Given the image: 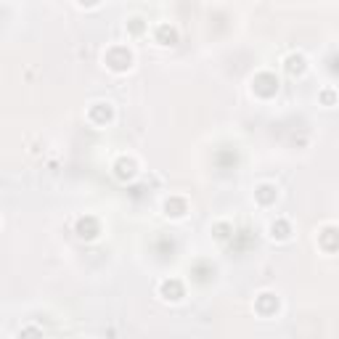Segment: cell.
<instances>
[{
  "mask_svg": "<svg viewBox=\"0 0 339 339\" xmlns=\"http://www.w3.org/2000/svg\"><path fill=\"white\" fill-rule=\"evenodd\" d=\"M106 67L114 69V72H127L130 67H133V53H130L127 48L114 45V48L109 50V56H106Z\"/></svg>",
  "mask_w": 339,
  "mask_h": 339,
  "instance_id": "obj_1",
  "label": "cell"
},
{
  "mask_svg": "<svg viewBox=\"0 0 339 339\" xmlns=\"http://www.w3.org/2000/svg\"><path fill=\"white\" fill-rule=\"evenodd\" d=\"M159 294H162V299H167V302H180V299L186 297V289L178 278H167V281L159 284Z\"/></svg>",
  "mask_w": 339,
  "mask_h": 339,
  "instance_id": "obj_2",
  "label": "cell"
},
{
  "mask_svg": "<svg viewBox=\"0 0 339 339\" xmlns=\"http://www.w3.org/2000/svg\"><path fill=\"white\" fill-rule=\"evenodd\" d=\"M114 170H117V178H120V180H125V178L130 180L135 172H138V170H135V162L127 159V156H122V159L114 165Z\"/></svg>",
  "mask_w": 339,
  "mask_h": 339,
  "instance_id": "obj_3",
  "label": "cell"
},
{
  "mask_svg": "<svg viewBox=\"0 0 339 339\" xmlns=\"http://www.w3.org/2000/svg\"><path fill=\"white\" fill-rule=\"evenodd\" d=\"M156 43L159 45H175L178 43V32L172 27H167V24H159V27H156Z\"/></svg>",
  "mask_w": 339,
  "mask_h": 339,
  "instance_id": "obj_4",
  "label": "cell"
},
{
  "mask_svg": "<svg viewBox=\"0 0 339 339\" xmlns=\"http://www.w3.org/2000/svg\"><path fill=\"white\" fill-rule=\"evenodd\" d=\"M254 194H257V199L263 201V204H268L270 199H276V188H273V186H260Z\"/></svg>",
  "mask_w": 339,
  "mask_h": 339,
  "instance_id": "obj_5",
  "label": "cell"
},
{
  "mask_svg": "<svg viewBox=\"0 0 339 339\" xmlns=\"http://www.w3.org/2000/svg\"><path fill=\"white\" fill-rule=\"evenodd\" d=\"M286 69H289L291 74H294V72L299 74V72L305 69V58L302 56H289V67H286Z\"/></svg>",
  "mask_w": 339,
  "mask_h": 339,
  "instance_id": "obj_6",
  "label": "cell"
},
{
  "mask_svg": "<svg viewBox=\"0 0 339 339\" xmlns=\"http://www.w3.org/2000/svg\"><path fill=\"white\" fill-rule=\"evenodd\" d=\"M270 231H276V225H270ZM270 236L273 239H286V236H289V228H286V225H278V233H270Z\"/></svg>",
  "mask_w": 339,
  "mask_h": 339,
  "instance_id": "obj_7",
  "label": "cell"
},
{
  "mask_svg": "<svg viewBox=\"0 0 339 339\" xmlns=\"http://www.w3.org/2000/svg\"><path fill=\"white\" fill-rule=\"evenodd\" d=\"M77 3H80V5H85V8H93V5H98L101 0H77Z\"/></svg>",
  "mask_w": 339,
  "mask_h": 339,
  "instance_id": "obj_8",
  "label": "cell"
}]
</instances>
